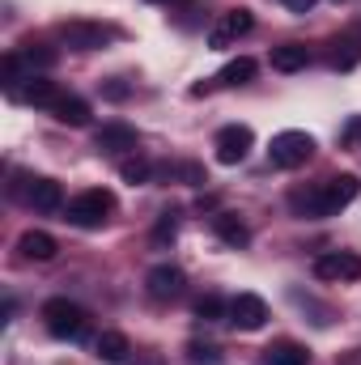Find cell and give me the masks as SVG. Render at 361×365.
Instances as JSON below:
<instances>
[{
	"instance_id": "cell-1",
	"label": "cell",
	"mask_w": 361,
	"mask_h": 365,
	"mask_svg": "<svg viewBox=\"0 0 361 365\" xmlns=\"http://www.w3.org/2000/svg\"><path fill=\"white\" fill-rule=\"evenodd\" d=\"M111 212H115V195H111V191H102V187L81 191V195H73V200L64 204V221H68V225H77V230H98Z\"/></svg>"
},
{
	"instance_id": "cell-2",
	"label": "cell",
	"mask_w": 361,
	"mask_h": 365,
	"mask_svg": "<svg viewBox=\"0 0 361 365\" xmlns=\"http://www.w3.org/2000/svg\"><path fill=\"white\" fill-rule=\"evenodd\" d=\"M43 323H47V331L56 340H81L90 314L77 302H68V297H51V302H43Z\"/></svg>"
},
{
	"instance_id": "cell-3",
	"label": "cell",
	"mask_w": 361,
	"mask_h": 365,
	"mask_svg": "<svg viewBox=\"0 0 361 365\" xmlns=\"http://www.w3.org/2000/svg\"><path fill=\"white\" fill-rule=\"evenodd\" d=\"M315 158V136L310 132H280L268 145V162L276 170H298Z\"/></svg>"
},
{
	"instance_id": "cell-4",
	"label": "cell",
	"mask_w": 361,
	"mask_h": 365,
	"mask_svg": "<svg viewBox=\"0 0 361 365\" xmlns=\"http://www.w3.org/2000/svg\"><path fill=\"white\" fill-rule=\"evenodd\" d=\"M111 38H115L111 26H102V21H86V17H73V21L60 26V43H64L68 51H98V47H106Z\"/></svg>"
},
{
	"instance_id": "cell-5",
	"label": "cell",
	"mask_w": 361,
	"mask_h": 365,
	"mask_svg": "<svg viewBox=\"0 0 361 365\" xmlns=\"http://www.w3.org/2000/svg\"><path fill=\"white\" fill-rule=\"evenodd\" d=\"M251 145H255V132H251L247 123H230V128H221V132H217V140H213V149H217V162H221V166H238V162L251 153Z\"/></svg>"
},
{
	"instance_id": "cell-6",
	"label": "cell",
	"mask_w": 361,
	"mask_h": 365,
	"mask_svg": "<svg viewBox=\"0 0 361 365\" xmlns=\"http://www.w3.org/2000/svg\"><path fill=\"white\" fill-rule=\"evenodd\" d=\"M315 276H319V280H332V284H340V280H361V255H353V251H323V255L315 259Z\"/></svg>"
},
{
	"instance_id": "cell-7",
	"label": "cell",
	"mask_w": 361,
	"mask_h": 365,
	"mask_svg": "<svg viewBox=\"0 0 361 365\" xmlns=\"http://www.w3.org/2000/svg\"><path fill=\"white\" fill-rule=\"evenodd\" d=\"M230 323H234L238 331H260V327L268 323V302H264L260 293H238V297L230 302Z\"/></svg>"
},
{
	"instance_id": "cell-8",
	"label": "cell",
	"mask_w": 361,
	"mask_h": 365,
	"mask_svg": "<svg viewBox=\"0 0 361 365\" xmlns=\"http://www.w3.org/2000/svg\"><path fill=\"white\" fill-rule=\"evenodd\" d=\"M145 289H149L153 302H175V297H183V289H187V276L175 264H158V268H149V276H145Z\"/></svg>"
},
{
	"instance_id": "cell-9",
	"label": "cell",
	"mask_w": 361,
	"mask_h": 365,
	"mask_svg": "<svg viewBox=\"0 0 361 365\" xmlns=\"http://www.w3.org/2000/svg\"><path fill=\"white\" fill-rule=\"evenodd\" d=\"M251 30H255L251 9H230V13L208 30V47H230L234 38H243V34H251Z\"/></svg>"
},
{
	"instance_id": "cell-10",
	"label": "cell",
	"mask_w": 361,
	"mask_h": 365,
	"mask_svg": "<svg viewBox=\"0 0 361 365\" xmlns=\"http://www.w3.org/2000/svg\"><path fill=\"white\" fill-rule=\"evenodd\" d=\"M319 191H323V212H327V217H336L340 208H349V204L357 200L361 182L353 179V175H336V179L319 182Z\"/></svg>"
},
{
	"instance_id": "cell-11",
	"label": "cell",
	"mask_w": 361,
	"mask_h": 365,
	"mask_svg": "<svg viewBox=\"0 0 361 365\" xmlns=\"http://www.w3.org/2000/svg\"><path fill=\"white\" fill-rule=\"evenodd\" d=\"M136 128L132 123H102L98 136H93V149L98 153H123V149H136Z\"/></svg>"
},
{
	"instance_id": "cell-12",
	"label": "cell",
	"mask_w": 361,
	"mask_h": 365,
	"mask_svg": "<svg viewBox=\"0 0 361 365\" xmlns=\"http://www.w3.org/2000/svg\"><path fill=\"white\" fill-rule=\"evenodd\" d=\"M26 204H30L34 212H60V208H64V187L56 179H30Z\"/></svg>"
},
{
	"instance_id": "cell-13",
	"label": "cell",
	"mask_w": 361,
	"mask_h": 365,
	"mask_svg": "<svg viewBox=\"0 0 361 365\" xmlns=\"http://www.w3.org/2000/svg\"><path fill=\"white\" fill-rule=\"evenodd\" d=\"M17 251H21L26 259H34V264H47V259H56L60 242H56L47 230H26V234L17 238Z\"/></svg>"
},
{
	"instance_id": "cell-14",
	"label": "cell",
	"mask_w": 361,
	"mask_h": 365,
	"mask_svg": "<svg viewBox=\"0 0 361 365\" xmlns=\"http://www.w3.org/2000/svg\"><path fill=\"white\" fill-rule=\"evenodd\" d=\"M213 230H217V238H221L225 247H234V251L251 242V230L238 221V212H217V217H213Z\"/></svg>"
},
{
	"instance_id": "cell-15",
	"label": "cell",
	"mask_w": 361,
	"mask_h": 365,
	"mask_svg": "<svg viewBox=\"0 0 361 365\" xmlns=\"http://www.w3.org/2000/svg\"><path fill=\"white\" fill-rule=\"evenodd\" d=\"M310 64V51L302 47V43H280V47H272V68L276 73H302Z\"/></svg>"
},
{
	"instance_id": "cell-16",
	"label": "cell",
	"mask_w": 361,
	"mask_h": 365,
	"mask_svg": "<svg viewBox=\"0 0 361 365\" xmlns=\"http://www.w3.org/2000/svg\"><path fill=\"white\" fill-rule=\"evenodd\" d=\"M60 123H68V128H86L90 123V102L86 98H77V93H64L60 102H56V110H51Z\"/></svg>"
},
{
	"instance_id": "cell-17",
	"label": "cell",
	"mask_w": 361,
	"mask_h": 365,
	"mask_svg": "<svg viewBox=\"0 0 361 365\" xmlns=\"http://www.w3.org/2000/svg\"><path fill=\"white\" fill-rule=\"evenodd\" d=\"M21 98H26L30 106H47V110H56V102H60L64 93H60L56 81H47V77H30L26 90H21Z\"/></svg>"
},
{
	"instance_id": "cell-18",
	"label": "cell",
	"mask_w": 361,
	"mask_h": 365,
	"mask_svg": "<svg viewBox=\"0 0 361 365\" xmlns=\"http://www.w3.org/2000/svg\"><path fill=\"white\" fill-rule=\"evenodd\" d=\"M264 357H268V365H310V353L298 340H276Z\"/></svg>"
},
{
	"instance_id": "cell-19",
	"label": "cell",
	"mask_w": 361,
	"mask_h": 365,
	"mask_svg": "<svg viewBox=\"0 0 361 365\" xmlns=\"http://www.w3.org/2000/svg\"><path fill=\"white\" fill-rule=\"evenodd\" d=\"M289 208H293L298 217H310V221H315V217H327V212H323V191H319V187L293 191V195H289Z\"/></svg>"
},
{
	"instance_id": "cell-20",
	"label": "cell",
	"mask_w": 361,
	"mask_h": 365,
	"mask_svg": "<svg viewBox=\"0 0 361 365\" xmlns=\"http://www.w3.org/2000/svg\"><path fill=\"white\" fill-rule=\"evenodd\" d=\"M251 77H255V60L238 56V60H230V64L217 73V86H247Z\"/></svg>"
},
{
	"instance_id": "cell-21",
	"label": "cell",
	"mask_w": 361,
	"mask_h": 365,
	"mask_svg": "<svg viewBox=\"0 0 361 365\" xmlns=\"http://www.w3.org/2000/svg\"><path fill=\"white\" fill-rule=\"evenodd\" d=\"M128 353H132V344H128L123 331H102V336H98V357H102V361H123Z\"/></svg>"
},
{
	"instance_id": "cell-22",
	"label": "cell",
	"mask_w": 361,
	"mask_h": 365,
	"mask_svg": "<svg viewBox=\"0 0 361 365\" xmlns=\"http://www.w3.org/2000/svg\"><path fill=\"white\" fill-rule=\"evenodd\" d=\"M119 179L132 182V187H145V182L153 179V162H145V158H128V162L119 166Z\"/></svg>"
},
{
	"instance_id": "cell-23",
	"label": "cell",
	"mask_w": 361,
	"mask_h": 365,
	"mask_svg": "<svg viewBox=\"0 0 361 365\" xmlns=\"http://www.w3.org/2000/svg\"><path fill=\"white\" fill-rule=\"evenodd\" d=\"M221 314H230V302H221L217 293H208V297H200V302H195V319H204V323H217Z\"/></svg>"
},
{
	"instance_id": "cell-24",
	"label": "cell",
	"mask_w": 361,
	"mask_h": 365,
	"mask_svg": "<svg viewBox=\"0 0 361 365\" xmlns=\"http://www.w3.org/2000/svg\"><path fill=\"white\" fill-rule=\"evenodd\" d=\"M21 60L30 64V68H51L60 56L51 51V47H43V43H26V51H21Z\"/></svg>"
},
{
	"instance_id": "cell-25",
	"label": "cell",
	"mask_w": 361,
	"mask_h": 365,
	"mask_svg": "<svg viewBox=\"0 0 361 365\" xmlns=\"http://www.w3.org/2000/svg\"><path fill=\"white\" fill-rule=\"evenodd\" d=\"M187 361L191 365H217L221 361V353H217L213 344H187Z\"/></svg>"
},
{
	"instance_id": "cell-26",
	"label": "cell",
	"mask_w": 361,
	"mask_h": 365,
	"mask_svg": "<svg viewBox=\"0 0 361 365\" xmlns=\"http://www.w3.org/2000/svg\"><path fill=\"white\" fill-rule=\"evenodd\" d=\"M175 234H179V217L175 212H162V221L153 230V242H175Z\"/></svg>"
},
{
	"instance_id": "cell-27",
	"label": "cell",
	"mask_w": 361,
	"mask_h": 365,
	"mask_svg": "<svg viewBox=\"0 0 361 365\" xmlns=\"http://www.w3.org/2000/svg\"><path fill=\"white\" fill-rule=\"evenodd\" d=\"M102 93H106L111 102H123V98H128V86H119V81H106V86H102Z\"/></svg>"
},
{
	"instance_id": "cell-28",
	"label": "cell",
	"mask_w": 361,
	"mask_h": 365,
	"mask_svg": "<svg viewBox=\"0 0 361 365\" xmlns=\"http://www.w3.org/2000/svg\"><path fill=\"white\" fill-rule=\"evenodd\" d=\"M285 9H293V13H310L315 9V0H280Z\"/></svg>"
},
{
	"instance_id": "cell-29",
	"label": "cell",
	"mask_w": 361,
	"mask_h": 365,
	"mask_svg": "<svg viewBox=\"0 0 361 365\" xmlns=\"http://www.w3.org/2000/svg\"><path fill=\"white\" fill-rule=\"evenodd\" d=\"M153 4H171V0H153Z\"/></svg>"
}]
</instances>
